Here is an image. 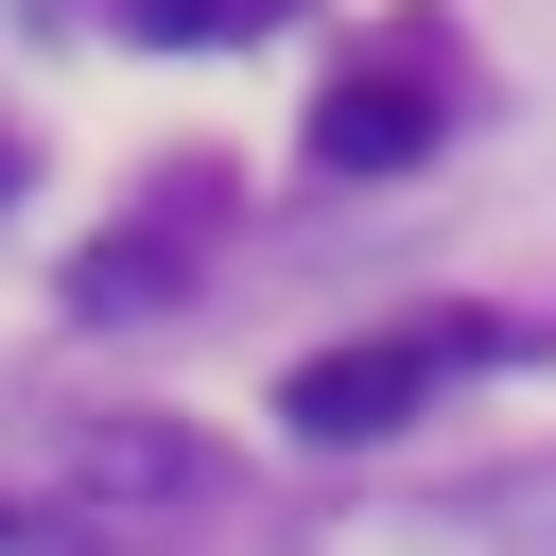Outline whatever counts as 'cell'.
<instances>
[{
  "instance_id": "1",
  "label": "cell",
  "mask_w": 556,
  "mask_h": 556,
  "mask_svg": "<svg viewBox=\"0 0 556 556\" xmlns=\"http://www.w3.org/2000/svg\"><path fill=\"white\" fill-rule=\"evenodd\" d=\"M486 330H348V348H313L295 382H278V434H313V452H382L400 417H434V382L469 365Z\"/></svg>"
},
{
  "instance_id": "2",
  "label": "cell",
  "mask_w": 556,
  "mask_h": 556,
  "mask_svg": "<svg viewBox=\"0 0 556 556\" xmlns=\"http://www.w3.org/2000/svg\"><path fill=\"white\" fill-rule=\"evenodd\" d=\"M52 486H70V521H174V504H208L226 469H208V434H174V417H70V452H52Z\"/></svg>"
},
{
  "instance_id": "3",
  "label": "cell",
  "mask_w": 556,
  "mask_h": 556,
  "mask_svg": "<svg viewBox=\"0 0 556 556\" xmlns=\"http://www.w3.org/2000/svg\"><path fill=\"white\" fill-rule=\"evenodd\" d=\"M313 156H330V174H417V156H434V87H417L400 52L330 70V87H313Z\"/></svg>"
},
{
  "instance_id": "4",
  "label": "cell",
  "mask_w": 556,
  "mask_h": 556,
  "mask_svg": "<svg viewBox=\"0 0 556 556\" xmlns=\"http://www.w3.org/2000/svg\"><path fill=\"white\" fill-rule=\"evenodd\" d=\"M191 295V208H156V226H104L87 261H70V313L87 330H122V313H174Z\"/></svg>"
},
{
  "instance_id": "5",
  "label": "cell",
  "mask_w": 556,
  "mask_h": 556,
  "mask_svg": "<svg viewBox=\"0 0 556 556\" xmlns=\"http://www.w3.org/2000/svg\"><path fill=\"white\" fill-rule=\"evenodd\" d=\"M452 521H469V539H504V556H556V452H539V469H486Z\"/></svg>"
},
{
  "instance_id": "6",
  "label": "cell",
  "mask_w": 556,
  "mask_h": 556,
  "mask_svg": "<svg viewBox=\"0 0 556 556\" xmlns=\"http://www.w3.org/2000/svg\"><path fill=\"white\" fill-rule=\"evenodd\" d=\"M0 208H17V139H0Z\"/></svg>"
},
{
  "instance_id": "7",
  "label": "cell",
  "mask_w": 556,
  "mask_h": 556,
  "mask_svg": "<svg viewBox=\"0 0 556 556\" xmlns=\"http://www.w3.org/2000/svg\"><path fill=\"white\" fill-rule=\"evenodd\" d=\"M0 556H17V504H0Z\"/></svg>"
}]
</instances>
